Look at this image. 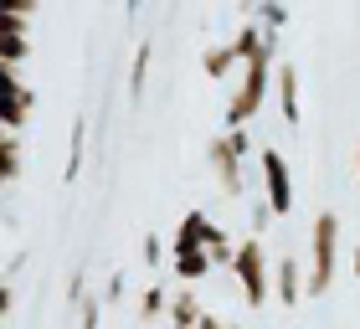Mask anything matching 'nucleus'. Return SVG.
Instances as JSON below:
<instances>
[{
    "label": "nucleus",
    "instance_id": "423d86ee",
    "mask_svg": "<svg viewBox=\"0 0 360 329\" xmlns=\"http://www.w3.org/2000/svg\"><path fill=\"white\" fill-rule=\"evenodd\" d=\"M206 226H211V217H206L201 206H191L186 217H180V226H175L170 257H186V252H195V247H201V237H206Z\"/></svg>",
    "mask_w": 360,
    "mask_h": 329
},
{
    "label": "nucleus",
    "instance_id": "dca6fc26",
    "mask_svg": "<svg viewBox=\"0 0 360 329\" xmlns=\"http://www.w3.org/2000/svg\"><path fill=\"white\" fill-rule=\"evenodd\" d=\"M283 21H288V11L278 6V0H257V26H263V31H273V37H278Z\"/></svg>",
    "mask_w": 360,
    "mask_h": 329
},
{
    "label": "nucleus",
    "instance_id": "412c9836",
    "mask_svg": "<svg viewBox=\"0 0 360 329\" xmlns=\"http://www.w3.org/2000/svg\"><path fill=\"white\" fill-rule=\"evenodd\" d=\"M119 299H124V273H113L108 278V304H119Z\"/></svg>",
    "mask_w": 360,
    "mask_h": 329
},
{
    "label": "nucleus",
    "instance_id": "a878e982",
    "mask_svg": "<svg viewBox=\"0 0 360 329\" xmlns=\"http://www.w3.org/2000/svg\"><path fill=\"white\" fill-rule=\"evenodd\" d=\"M355 278H360V247H355Z\"/></svg>",
    "mask_w": 360,
    "mask_h": 329
},
{
    "label": "nucleus",
    "instance_id": "a211bd4d",
    "mask_svg": "<svg viewBox=\"0 0 360 329\" xmlns=\"http://www.w3.org/2000/svg\"><path fill=\"white\" fill-rule=\"evenodd\" d=\"M139 252H144V268H160V262H165V242H160V237L150 232V237H144V247H139Z\"/></svg>",
    "mask_w": 360,
    "mask_h": 329
},
{
    "label": "nucleus",
    "instance_id": "f257e3e1",
    "mask_svg": "<svg viewBox=\"0 0 360 329\" xmlns=\"http://www.w3.org/2000/svg\"><path fill=\"white\" fill-rule=\"evenodd\" d=\"M273 62H278V46H263L257 57H248V62H242V82H237L232 103H226V129H232V124H252L257 113H263V103H268V72H273Z\"/></svg>",
    "mask_w": 360,
    "mask_h": 329
},
{
    "label": "nucleus",
    "instance_id": "9d476101",
    "mask_svg": "<svg viewBox=\"0 0 360 329\" xmlns=\"http://www.w3.org/2000/svg\"><path fill=\"white\" fill-rule=\"evenodd\" d=\"M278 113L283 124H299V72L293 67H278Z\"/></svg>",
    "mask_w": 360,
    "mask_h": 329
},
{
    "label": "nucleus",
    "instance_id": "aec40b11",
    "mask_svg": "<svg viewBox=\"0 0 360 329\" xmlns=\"http://www.w3.org/2000/svg\"><path fill=\"white\" fill-rule=\"evenodd\" d=\"M268 221H273L268 201H263V206H252V237H263V232H268Z\"/></svg>",
    "mask_w": 360,
    "mask_h": 329
},
{
    "label": "nucleus",
    "instance_id": "7ed1b4c3",
    "mask_svg": "<svg viewBox=\"0 0 360 329\" xmlns=\"http://www.w3.org/2000/svg\"><path fill=\"white\" fill-rule=\"evenodd\" d=\"M309 237H314V262L304 273V293H324L335 283V268H340V217L335 211H319Z\"/></svg>",
    "mask_w": 360,
    "mask_h": 329
},
{
    "label": "nucleus",
    "instance_id": "4468645a",
    "mask_svg": "<svg viewBox=\"0 0 360 329\" xmlns=\"http://www.w3.org/2000/svg\"><path fill=\"white\" fill-rule=\"evenodd\" d=\"M201 67H206V77H211V82H221V77H232L237 62H232V52H226V41H221V46H211V52L201 57Z\"/></svg>",
    "mask_w": 360,
    "mask_h": 329
},
{
    "label": "nucleus",
    "instance_id": "0eeeda50",
    "mask_svg": "<svg viewBox=\"0 0 360 329\" xmlns=\"http://www.w3.org/2000/svg\"><path fill=\"white\" fill-rule=\"evenodd\" d=\"M31 108H37V98H31V88H15V93H0V129H11V134H21Z\"/></svg>",
    "mask_w": 360,
    "mask_h": 329
},
{
    "label": "nucleus",
    "instance_id": "b1692460",
    "mask_svg": "<svg viewBox=\"0 0 360 329\" xmlns=\"http://www.w3.org/2000/svg\"><path fill=\"white\" fill-rule=\"evenodd\" d=\"M6 314H11V283L0 278V319H6Z\"/></svg>",
    "mask_w": 360,
    "mask_h": 329
},
{
    "label": "nucleus",
    "instance_id": "9b49d317",
    "mask_svg": "<svg viewBox=\"0 0 360 329\" xmlns=\"http://www.w3.org/2000/svg\"><path fill=\"white\" fill-rule=\"evenodd\" d=\"M170 268H175L180 283H201V278L211 273V257H206V247H195V252H186V257H170Z\"/></svg>",
    "mask_w": 360,
    "mask_h": 329
},
{
    "label": "nucleus",
    "instance_id": "f3484780",
    "mask_svg": "<svg viewBox=\"0 0 360 329\" xmlns=\"http://www.w3.org/2000/svg\"><path fill=\"white\" fill-rule=\"evenodd\" d=\"M15 88H26L21 82V62H0V93H15Z\"/></svg>",
    "mask_w": 360,
    "mask_h": 329
},
{
    "label": "nucleus",
    "instance_id": "6ab92c4d",
    "mask_svg": "<svg viewBox=\"0 0 360 329\" xmlns=\"http://www.w3.org/2000/svg\"><path fill=\"white\" fill-rule=\"evenodd\" d=\"M83 134H88V129L77 124V129H72V155H68V180H72L77 170H83Z\"/></svg>",
    "mask_w": 360,
    "mask_h": 329
},
{
    "label": "nucleus",
    "instance_id": "cd10ccee",
    "mask_svg": "<svg viewBox=\"0 0 360 329\" xmlns=\"http://www.w3.org/2000/svg\"><path fill=\"white\" fill-rule=\"evenodd\" d=\"M139 6H144V0H129V11H139Z\"/></svg>",
    "mask_w": 360,
    "mask_h": 329
},
{
    "label": "nucleus",
    "instance_id": "f8f14e48",
    "mask_svg": "<svg viewBox=\"0 0 360 329\" xmlns=\"http://www.w3.org/2000/svg\"><path fill=\"white\" fill-rule=\"evenodd\" d=\"M201 247H206V257H211V273H217V268H226V262H232V247H237V242L226 237L217 221H211V226H206V237H201Z\"/></svg>",
    "mask_w": 360,
    "mask_h": 329
},
{
    "label": "nucleus",
    "instance_id": "f03ea898",
    "mask_svg": "<svg viewBox=\"0 0 360 329\" xmlns=\"http://www.w3.org/2000/svg\"><path fill=\"white\" fill-rule=\"evenodd\" d=\"M226 268H232V278L242 283V299H248V309H263V304H268V293H273V268H268V247H263V237L237 242Z\"/></svg>",
    "mask_w": 360,
    "mask_h": 329
},
{
    "label": "nucleus",
    "instance_id": "39448f33",
    "mask_svg": "<svg viewBox=\"0 0 360 329\" xmlns=\"http://www.w3.org/2000/svg\"><path fill=\"white\" fill-rule=\"evenodd\" d=\"M206 160H211V170H217V186H221L226 195H242V160L232 155V144H226V134H217V139H211Z\"/></svg>",
    "mask_w": 360,
    "mask_h": 329
},
{
    "label": "nucleus",
    "instance_id": "ddd939ff",
    "mask_svg": "<svg viewBox=\"0 0 360 329\" xmlns=\"http://www.w3.org/2000/svg\"><path fill=\"white\" fill-rule=\"evenodd\" d=\"M165 299H170V293L160 288V283H150V288H144V293H139V324L165 319Z\"/></svg>",
    "mask_w": 360,
    "mask_h": 329
},
{
    "label": "nucleus",
    "instance_id": "6e6552de",
    "mask_svg": "<svg viewBox=\"0 0 360 329\" xmlns=\"http://www.w3.org/2000/svg\"><path fill=\"white\" fill-rule=\"evenodd\" d=\"M273 293H278V304L283 309H293L304 299V268H299V257H278V283H273Z\"/></svg>",
    "mask_w": 360,
    "mask_h": 329
},
{
    "label": "nucleus",
    "instance_id": "5701e85b",
    "mask_svg": "<svg viewBox=\"0 0 360 329\" xmlns=\"http://www.w3.org/2000/svg\"><path fill=\"white\" fill-rule=\"evenodd\" d=\"M191 329H226V324H221V319H217V314H206V309H201V319H195V324H191Z\"/></svg>",
    "mask_w": 360,
    "mask_h": 329
},
{
    "label": "nucleus",
    "instance_id": "4be33fe9",
    "mask_svg": "<svg viewBox=\"0 0 360 329\" xmlns=\"http://www.w3.org/2000/svg\"><path fill=\"white\" fill-rule=\"evenodd\" d=\"M77 304H83V278H72V283H68V309H77Z\"/></svg>",
    "mask_w": 360,
    "mask_h": 329
},
{
    "label": "nucleus",
    "instance_id": "393cba45",
    "mask_svg": "<svg viewBox=\"0 0 360 329\" xmlns=\"http://www.w3.org/2000/svg\"><path fill=\"white\" fill-rule=\"evenodd\" d=\"M83 329H98V304H83Z\"/></svg>",
    "mask_w": 360,
    "mask_h": 329
},
{
    "label": "nucleus",
    "instance_id": "bb28decb",
    "mask_svg": "<svg viewBox=\"0 0 360 329\" xmlns=\"http://www.w3.org/2000/svg\"><path fill=\"white\" fill-rule=\"evenodd\" d=\"M355 175H360V144H355Z\"/></svg>",
    "mask_w": 360,
    "mask_h": 329
},
{
    "label": "nucleus",
    "instance_id": "1a4fd4ad",
    "mask_svg": "<svg viewBox=\"0 0 360 329\" xmlns=\"http://www.w3.org/2000/svg\"><path fill=\"white\" fill-rule=\"evenodd\" d=\"M195 319H201V299H195V288H175L165 299V324L170 329H191Z\"/></svg>",
    "mask_w": 360,
    "mask_h": 329
},
{
    "label": "nucleus",
    "instance_id": "20e7f679",
    "mask_svg": "<svg viewBox=\"0 0 360 329\" xmlns=\"http://www.w3.org/2000/svg\"><path fill=\"white\" fill-rule=\"evenodd\" d=\"M257 164H263L268 211H273V217H288V211H293V175H288V160L278 155V150H263V155H257Z\"/></svg>",
    "mask_w": 360,
    "mask_h": 329
},
{
    "label": "nucleus",
    "instance_id": "2eb2a0df",
    "mask_svg": "<svg viewBox=\"0 0 360 329\" xmlns=\"http://www.w3.org/2000/svg\"><path fill=\"white\" fill-rule=\"evenodd\" d=\"M150 41H139V52H134V67H129V98H139L144 93V77H150Z\"/></svg>",
    "mask_w": 360,
    "mask_h": 329
}]
</instances>
